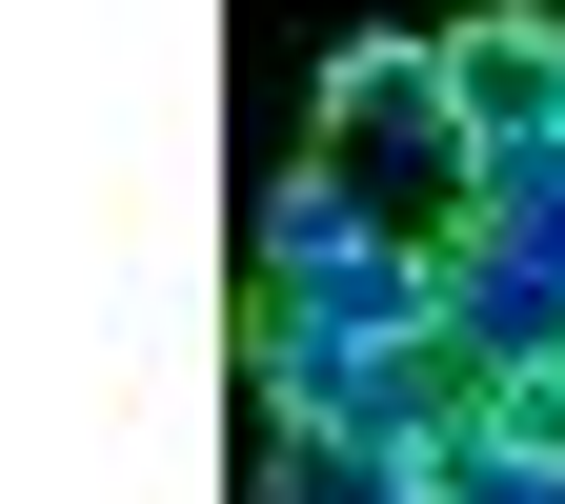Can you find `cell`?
<instances>
[{
  "label": "cell",
  "mask_w": 565,
  "mask_h": 504,
  "mask_svg": "<svg viewBox=\"0 0 565 504\" xmlns=\"http://www.w3.org/2000/svg\"><path fill=\"white\" fill-rule=\"evenodd\" d=\"M263 504H424L404 444H303V423H263Z\"/></svg>",
  "instance_id": "cell-6"
},
{
  "label": "cell",
  "mask_w": 565,
  "mask_h": 504,
  "mask_svg": "<svg viewBox=\"0 0 565 504\" xmlns=\"http://www.w3.org/2000/svg\"><path fill=\"white\" fill-rule=\"evenodd\" d=\"M445 343H465V384H505V364H565V282H545L525 243L445 223Z\"/></svg>",
  "instance_id": "cell-3"
},
{
  "label": "cell",
  "mask_w": 565,
  "mask_h": 504,
  "mask_svg": "<svg viewBox=\"0 0 565 504\" xmlns=\"http://www.w3.org/2000/svg\"><path fill=\"white\" fill-rule=\"evenodd\" d=\"M465 223H484V243H525V262L565 282V141H484V182H465Z\"/></svg>",
  "instance_id": "cell-5"
},
{
  "label": "cell",
  "mask_w": 565,
  "mask_h": 504,
  "mask_svg": "<svg viewBox=\"0 0 565 504\" xmlns=\"http://www.w3.org/2000/svg\"><path fill=\"white\" fill-rule=\"evenodd\" d=\"M323 162H364L404 223H465L484 121H465V82H445V21H384V41H343V61H323Z\"/></svg>",
  "instance_id": "cell-1"
},
{
  "label": "cell",
  "mask_w": 565,
  "mask_h": 504,
  "mask_svg": "<svg viewBox=\"0 0 565 504\" xmlns=\"http://www.w3.org/2000/svg\"><path fill=\"white\" fill-rule=\"evenodd\" d=\"M445 82L484 141H565V21L545 0H484V21H445Z\"/></svg>",
  "instance_id": "cell-4"
},
{
  "label": "cell",
  "mask_w": 565,
  "mask_h": 504,
  "mask_svg": "<svg viewBox=\"0 0 565 504\" xmlns=\"http://www.w3.org/2000/svg\"><path fill=\"white\" fill-rule=\"evenodd\" d=\"M243 384H263V423H303V444H404V464L484 404L465 343H303V323H243Z\"/></svg>",
  "instance_id": "cell-2"
}]
</instances>
